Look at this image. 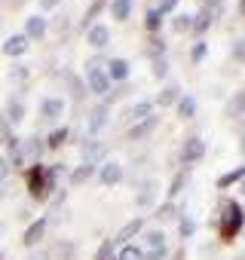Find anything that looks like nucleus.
I'll list each match as a JSON object with an SVG mask.
<instances>
[{"label":"nucleus","instance_id":"obj_8","mask_svg":"<svg viewBox=\"0 0 245 260\" xmlns=\"http://www.w3.org/2000/svg\"><path fill=\"white\" fill-rule=\"evenodd\" d=\"M62 113H65V101H62V98H43V104H40V116H43L46 122L58 119Z\"/></svg>","mask_w":245,"mask_h":260},{"label":"nucleus","instance_id":"obj_1","mask_svg":"<svg viewBox=\"0 0 245 260\" xmlns=\"http://www.w3.org/2000/svg\"><path fill=\"white\" fill-rule=\"evenodd\" d=\"M224 208V214H221V223H218V230H221V236H224V242H230L239 230H242V208L236 205V202H224L221 205Z\"/></svg>","mask_w":245,"mask_h":260},{"label":"nucleus","instance_id":"obj_29","mask_svg":"<svg viewBox=\"0 0 245 260\" xmlns=\"http://www.w3.org/2000/svg\"><path fill=\"white\" fill-rule=\"evenodd\" d=\"M150 110H154V104H150V101H138V104L132 107V113H129V116H132V119H147V116H150Z\"/></svg>","mask_w":245,"mask_h":260},{"label":"nucleus","instance_id":"obj_26","mask_svg":"<svg viewBox=\"0 0 245 260\" xmlns=\"http://www.w3.org/2000/svg\"><path fill=\"white\" fill-rule=\"evenodd\" d=\"M239 178H245V166H239L236 172H230V175H224V178H218V187H221V190H227V187H230V184H236Z\"/></svg>","mask_w":245,"mask_h":260},{"label":"nucleus","instance_id":"obj_6","mask_svg":"<svg viewBox=\"0 0 245 260\" xmlns=\"http://www.w3.org/2000/svg\"><path fill=\"white\" fill-rule=\"evenodd\" d=\"M25 49H28V37L25 34H13L4 46H0V52L4 55H10V58H19V55H25Z\"/></svg>","mask_w":245,"mask_h":260},{"label":"nucleus","instance_id":"obj_2","mask_svg":"<svg viewBox=\"0 0 245 260\" xmlns=\"http://www.w3.org/2000/svg\"><path fill=\"white\" fill-rule=\"evenodd\" d=\"M58 169H43V166H31L28 169V187L37 199H43L46 190H52V178H55Z\"/></svg>","mask_w":245,"mask_h":260},{"label":"nucleus","instance_id":"obj_33","mask_svg":"<svg viewBox=\"0 0 245 260\" xmlns=\"http://www.w3.org/2000/svg\"><path fill=\"white\" fill-rule=\"evenodd\" d=\"M116 260H141V251H138L135 245H122V251H119Z\"/></svg>","mask_w":245,"mask_h":260},{"label":"nucleus","instance_id":"obj_30","mask_svg":"<svg viewBox=\"0 0 245 260\" xmlns=\"http://www.w3.org/2000/svg\"><path fill=\"white\" fill-rule=\"evenodd\" d=\"M92 172H95V166H86V162H83L77 172H71V181H74V184H83V181H86Z\"/></svg>","mask_w":245,"mask_h":260},{"label":"nucleus","instance_id":"obj_10","mask_svg":"<svg viewBox=\"0 0 245 260\" xmlns=\"http://www.w3.org/2000/svg\"><path fill=\"white\" fill-rule=\"evenodd\" d=\"M46 25H49V22H46L43 16H31V19L25 22V37H28V40H40V37L46 34Z\"/></svg>","mask_w":245,"mask_h":260},{"label":"nucleus","instance_id":"obj_16","mask_svg":"<svg viewBox=\"0 0 245 260\" xmlns=\"http://www.w3.org/2000/svg\"><path fill=\"white\" fill-rule=\"evenodd\" d=\"M126 77H129V61L126 58H113L110 71H107V80H126Z\"/></svg>","mask_w":245,"mask_h":260},{"label":"nucleus","instance_id":"obj_32","mask_svg":"<svg viewBox=\"0 0 245 260\" xmlns=\"http://www.w3.org/2000/svg\"><path fill=\"white\" fill-rule=\"evenodd\" d=\"M147 248H150V251H157V248H166V236H163L160 230L147 233Z\"/></svg>","mask_w":245,"mask_h":260},{"label":"nucleus","instance_id":"obj_31","mask_svg":"<svg viewBox=\"0 0 245 260\" xmlns=\"http://www.w3.org/2000/svg\"><path fill=\"white\" fill-rule=\"evenodd\" d=\"M187 178H190L187 172H178V175H175V181H172V187H169V196H178V193L184 190V184H187Z\"/></svg>","mask_w":245,"mask_h":260},{"label":"nucleus","instance_id":"obj_11","mask_svg":"<svg viewBox=\"0 0 245 260\" xmlns=\"http://www.w3.org/2000/svg\"><path fill=\"white\" fill-rule=\"evenodd\" d=\"M107 43H110V31H107L104 25H89V46L104 49Z\"/></svg>","mask_w":245,"mask_h":260},{"label":"nucleus","instance_id":"obj_3","mask_svg":"<svg viewBox=\"0 0 245 260\" xmlns=\"http://www.w3.org/2000/svg\"><path fill=\"white\" fill-rule=\"evenodd\" d=\"M46 230H49V220L46 217H37L28 230H25V236H22V242L28 245V248H34V245H40V239L46 236Z\"/></svg>","mask_w":245,"mask_h":260},{"label":"nucleus","instance_id":"obj_39","mask_svg":"<svg viewBox=\"0 0 245 260\" xmlns=\"http://www.w3.org/2000/svg\"><path fill=\"white\" fill-rule=\"evenodd\" d=\"M13 80H16V83H22V80H28V68H22V64H16V68H13Z\"/></svg>","mask_w":245,"mask_h":260},{"label":"nucleus","instance_id":"obj_14","mask_svg":"<svg viewBox=\"0 0 245 260\" xmlns=\"http://www.w3.org/2000/svg\"><path fill=\"white\" fill-rule=\"evenodd\" d=\"M104 153H107V147H104V144H95V141L83 144V159H86V166H95Z\"/></svg>","mask_w":245,"mask_h":260},{"label":"nucleus","instance_id":"obj_12","mask_svg":"<svg viewBox=\"0 0 245 260\" xmlns=\"http://www.w3.org/2000/svg\"><path fill=\"white\" fill-rule=\"evenodd\" d=\"M141 226H144V220H141V217L129 220L126 226L116 233V242H119V245H129V242H132V236H138V233H141Z\"/></svg>","mask_w":245,"mask_h":260},{"label":"nucleus","instance_id":"obj_21","mask_svg":"<svg viewBox=\"0 0 245 260\" xmlns=\"http://www.w3.org/2000/svg\"><path fill=\"white\" fill-rule=\"evenodd\" d=\"M190 28H193V34H205L208 28H211V13L205 10V13H199L193 22H190Z\"/></svg>","mask_w":245,"mask_h":260},{"label":"nucleus","instance_id":"obj_34","mask_svg":"<svg viewBox=\"0 0 245 260\" xmlns=\"http://www.w3.org/2000/svg\"><path fill=\"white\" fill-rule=\"evenodd\" d=\"M169 74V61H166V55H157L154 58V77H166Z\"/></svg>","mask_w":245,"mask_h":260},{"label":"nucleus","instance_id":"obj_40","mask_svg":"<svg viewBox=\"0 0 245 260\" xmlns=\"http://www.w3.org/2000/svg\"><path fill=\"white\" fill-rule=\"evenodd\" d=\"M193 230H196V226H193V220H190V217H184V220H181V236L187 239V236H193Z\"/></svg>","mask_w":245,"mask_h":260},{"label":"nucleus","instance_id":"obj_50","mask_svg":"<svg viewBox=\"0 0 245 260\" xmlns=\"http://www.w3.org/2000/svg\"><path fill=\"white\" fill-rule=\"evenodd\" d=\"M0 260H4V254H0Z\"/></svg>","mask_w":245,"mask_h":260},{"label":"nucleus","instance_id":"obj_45","mask_svg":"<svg viewBox=\"0 0 245 260\" xmlns=\"http://www.w3.org/2000/svg\"><path fill=\"white\" fill-rule=\"evenodd\" d=\"M236 58L245 61V40H236Z\"/></svg>","mask_w":245,"mask_h":260},{"label":"nucleus","instance_id":"obj_9","mask_svg":"<svg viewBox=\"0 0 245 260\" xmlns=\"http://www.w3.org/2000/svg\"><path fill=\"white\" fill-rule=\"evenodd\" d=\"M157 122H160L157 116L138 119V125H132V128H129V138H132V141H141V138H147V135L154 132V128H157Z\"/></svg>","mask_w":245,"mask_h":260},{"label":"nucleus","instance_id":"obj_28","mask_svg":"<svg viewBox=\"0 0 245 260\" xmlns=\"http://www.w3.org/2000/svg\"><path fill=\"white\" fill-rule=\"evenodd\" d=\"M160 25H163V13H160V10H150V13L144 16V28H147V31H160Z\"/></svg>","mask_w":245,"mask_h":260},{"label":"nucleus","instance_id":"obj_15","mask_svg":"<svg viewBox=\"0 0 245 260\" xmlns=\"http://www.w3.org/2000/svg\"><path fill=\"white\" fill-rule=\"evenodd\" d=\"M104 125H107V107L98 104V107L89 113V132H98V128H104Z\"/></svg>","mask_w":245,"mask_h":260},{"label":"nucleus","instance_id":"obj_42","mask_svg":"<svg viewBox=\"0 0 245 260\" xmlns=\"http://www.w3.org/2000/svg\"><path fill=\"white\" fill-rule=\"evenodd\" d=\"M178 7V0H163V4H160V13H172Z\"/></svg>","mask_w":245,"mask_h":260},{"label":"nucleus","instance_id":"obj_48","mask_svg":"<svg viewBox=\"0 0 245 260\" xmlns=\"http://www.w3.org/2000/svg\"><path fill=\"white\" fill-rule=\"evenodd\" d=\"M7 4H10V7H22V4H25V0H7Z\"/></svg>","mask_w":245,"mask_h":260},{"label":"nucleus","instance_id":"obj_49","mask_svg":"<svg viewBox=\"0 0 245 260\" xmlns=\"http://www.w3.org/2000/svg\"><path fill=\"white\" fill-rule=\"evenodd\" d=\"M239 10H242V16H245V0H239Z\"/></svg>","mask_w":245,"mask_h":260},{"label":"nucleus","instance_id":"obj_24","mask_svg":"<svg viewBox=\"0 0 245 260\" xmlns=\"http://www.w3.org/2000/svg\"><path fill=\"white\" fill-rule=\"evenodd\" d=\"M190 22H193V16H187V13H178V16L172 19V31L184 34V31H190Z\"/></svg>","mask_w":245,"mask_h":260},{"label":"nucleus","instance_id":"obj_43","mask_svg":"<svg viewBox=\"0 0 245 260\" xmlns=\"http://www.w3.org/2000/svg\"><path fill=\"white\" fill-rule=\"evenodd\" d=\"M7 175H10V162L0 156V184H4V178H7Z\"/></svg>","mask_w":245,"mask_h":260},{"label":"nucleus","instance_id":"obj_36","mask_svg":"<svg viewBox=\"0 0 245 260\" xmlns=\"http://www.w3.org/2000/svg\"><path fill=\"white\" fill-rule=\"evenodd\" d=\"M110 251H113V242H101V248L95 251L92 260H110Z\"/></svg>","mask_w":245,"mask_h":260},{"label":"nucleus","instance_id":"obj_23","mask_svg":"<svg viewBox=\"0 0 245 260\" xmlns=\"http://www.w3.org/2000/svg\"><path fill=\"white\" fill-rule=\"evenodd\" d=\"M40 150H43V141H40V138H28V141L22 144V156H25V159H34Z\"/></svg>","mask_w":245,"mask_h":260},{"label":"nucleus","instance_id":"obj_19","mask_svg":"<svg viewBox=\"0 0 245 260\" xmlns=\"http://www.w3.org/2000/svg\"><path fill=\"white\" fill-rule=\"evenodd\" d=\"M193 113H196V98H190V95L178 98V116H181V119H190Z\"/></svg>","mask_w":245,"mask_h":260},{"label":"nucleus","instance_id":"obj_37","mask_svg":"<svg viewBox=\"0 0 245 260\" xmlns=\"http://www.w3.org/2000/svg\"><path fill=\"white\" fill-rule=\"evenodd\" d=\"M0 141H7V144L13 141V132H10V122H7L4 116H0Z\"/></svg>","mask_w":245,"mask_h":260},{"label":"nucleus","instance_id":"obj_41","mask_svg":"<svg viewBox=\"0 0 245 260\" xmlns=\"http://www.w3.org/2000/svg\"><path fill=\"white\" fill-rule=\"evenodd\" d=\"M202 4H205V10H208V13H215V10H221V7H224V0H202Z\"/></svg>","mask_w":245,"mask_h":260},{"label":"nucleus","instance_id":"obj_7","mask_svg":"<svg viewBox=\"0 0 245 260\" xmlns=\"http://www.w3.org/2000/svg\"><path fill=\"white\" fill-rule=\"evenodd\" d=\"M89 92H95V95H107L110 92V80H107V74L101 68L89 71Z\"/></svg>","mask_w":245,"mask_h":260},{"label":"nucleus","instance_id":"obj_25","mask_svg":"<svg viewBox=\"0 0 245 260\" xmlns=\"http://www.w3.org/2000/svg\"><path fill=\"white\" fill-rule=\"evenodd\" d=\"M68 89H71V95H74V101H80V98L86 95V86H83V80H80V77H74V74L68 77Z\"/></svg>","mask_w":245,"mask_h":260},{"label":"nucleus","instance_id":"obj_38","mask_svg":"<svg viewBox=\"0 0 245 260\" xmlns=\"http://www.w3.org/2000/svg\"><path fill=\"white\" fill-rule=\"evenodd\" d=\"M172 214H175V205H172V202H166V205L157 208V217H160V220H166V217H172Z\"/></svg>","mask_w":245,"mask_h":260},{"label":"nucleus","instance_id":"obj_44","mask_svg":"<svg viewBox=\"0 0 245 260\" xmlns=\"http://www.w3.org/2000/svg\"><path fill=\"white\" fill-rule=\"evenodd\" d=\"M150 52H154V58L163 55V40H150Z\"/></svg>","mask_w":245,"mask_h":260},{"label":"nucleus","instance_id":"obj_5","mask_svg":"<svg viewBox=\"0 0 245 260\" xmlns=\"http://www.w3.org/2000/svg\"><path fill=\"white\" fill-rule=\"evenodd\" d=\"M98 181H101L104 187L119 184V181H122V166H119V162H104V166L98 169Z\"/></svg>","mask_w":245,"mask_h":260},{"label":"nucleus","instance_id":"obj_4","mask_svg":"<svg viewBox=\"0 0 245 260\" xmlns=\"http://www.w3.org/2000/svg\"><path fill=\"white\" fill-rule=\"evenodd\" d=\"M205 156V141L202 138H190L187 144H184V150H181V162H196V159H202Z\"/></svg>","mask_w":245,"mask_h":260},{"label":"nucleus","instance_id":"obj_35","mask_svg":"<svg viewBox=\"0 0 245 260\" xmlns=\"http://www.w3.org/2000/svg\"><path fill=\"white\" fill-rule=\"evenodd\" d=\"M205 55H208V46H205V43H193V49H190V58H193V61H202Z\"/></svg>","mask_w":245,"mask_h":260},{"label":"nucleus","instance_id":"obj_18","mask_svg":"<svg viewBox=\"0 0 245 260\" xmlns=\"http://www.w3.org/2000/svg\"><path fill=\"white\" fill-rule=\"evenodd\" d=\"M22 119H25V104L19 98H13L7 104V122H22Z\"/></svg>","mask_w":245,"mask_h":260},{"label":"nucleus","instance_id":"obj_46","mask_svg":"<svg viewBox=\"0 0 245 260\" xmlns=\"http://www.w3.org/2000/svg\"><path fill=\"white\" fill-rule=\"evenodd\" d=\"M58 4H62V0H40V7H43V10H55Z\"/></svg>","mask_w":245,"mask_h":260},{"label":"nucleus","instance_id":"obj_20","mask_svg":"<svg viewBox=\"0 0 245 260\" xmlns=\"http://www.w3.org/2000/svg\"><path fill=\"white\" fill-rule=\"evenodd\" d=\"M245 110V89H239L233 98H230V104H227V116H239Z\"/></svg>","mask_w":245,"mask_h":260},{"label":"nucleus","instance_id":"obj_51","mask_svg":"<svg viewBox=\"0 0 245 260\" xmlns=\"http://www.w3.org/2000/svg\"><path fill=\"white\" fill-rule=\"evenodd\" d=\"M110 260H113V257H110Z\"/></svg>","mask_w":245,"mask_h":260},{"label":"nucleus","instance_id":"obj_13","mask_svg":"<svg viewBox=\"0 0 245 260\" xmlns=\"http://www.w3.org/2000/svg\"><path fill=\"white\" fill-rule=\"evenodd\" d=\"M157 190H160V184H157V181H147V184H141L138 205H141V208H150V205L157 202Z\"/></svg>","mask_w":245,"mask_h":260},{"label":"nucleus","instance_id":"obj_47","mask_svg":"<svg viewBox=\"0 0 245 260\" xmlns=\"http://www.w3.org/2000/svg\"><path fill=\"white\" fill-rule=\"evenodd\" d=\"M31 260H49V251H37V254H34Z\"/></svg>","mask_w":245,"mask_h":260},{"label":"nucleus","instance_id":"obj_17","mask_svg":"<svg viewBox=\"0 0 245 260\" xmlns=\"http://www.w3.org/2000/svg\"><path fill=\"white\" fill-rule=\"evenodd\" d=\"M110 13H113V19L126 22V19L132 16V0H113V4H110Z\"/></svg>","mask_w":245,"mask_h":260},{"label":"nucleus","instance_id":"obj_22","mask_svg":"<svg viewBox=\"0 0 245 260\" xmlns=\"http://www.w3.org/2000/svg\"><path fill=\"white\" fill-rule=\"evenodd\" d=\"M181 98V89L178 86H169V89H163L160 92V98H157V104H163V107H169V104H175Z\"/></svg>","mask_w":245,"mask_h":260},{"label":"nucleus","instance_id":"obj_27","mask_svg":"<svg viewBox=\"0 0 245 260\" xmlns=\"http://www.w3.org/2000/svg\"><path fill=\"white\" fill-rule=\"evenodd\" d=\"M65 138H68V128L62 125V128H55V132H49V138H46L43 144H46V147H62V144H65Z\"/></svg>","mask_w":245,"mask_h":260}]
</instances>
